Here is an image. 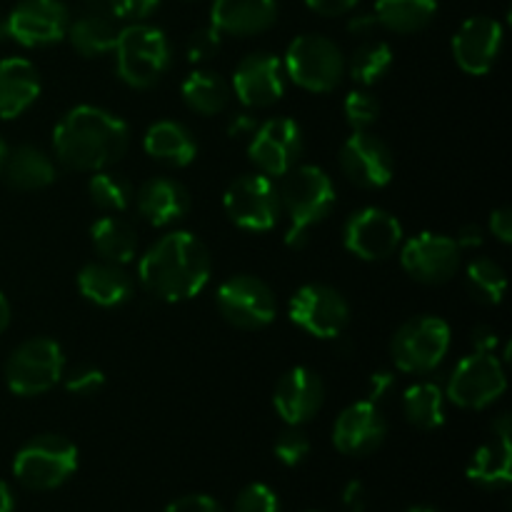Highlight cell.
Returning <instances> with one entry per match:
<instances>
[{
  "instance_id": "cell-1",
  "label": "cell",
  "mask_w": 512,
  "mask_h": 512,
  "mask_svg": "<svg viewBox=\"0 0 512 512\" xmlns=\"http://www.w3.org/2000/svg\"><path fill=\"white\" fill-rule=\"evenodd\" d=\"M128 140V125L118 115L95 105H78L55 125L53 150L65 168L98 173L123 158Z\"/></svg>"
},
{
  "instance_id": "cell-2",
  "label": "cell",
  "mask_w": 512,
  "mask_h": 512,
  "mask_svg": "<svg viewBox=\"0 0 512 512\" xmlns=\"http://www.w3.org/2000/svg\"><path fill=\"white\" fill-rule=\"evenodd\" d=\"M210 273L213 263L208 248L185 230L163 235L138 265L143 288L165 303L195 298L208 285Z\"/></svg>"
},
{
  "instance_id": "cell-3",
  "label": "cell",
  "mask_w": 512,
  "mask_h": 512,
  "mask_svg": "<svg viewBox=\"0 0 512 512\" xmlns=\"http://www.w3.org/2000/svg\"><path fill=\"white\" fill-rule=\"evenodd\" d=\"M278 193L280 208L290 218L285 243L290 248H300L308 240V230L328 218V213L333 210L335 185L330 175L318 165H300L283 175V185L278 188Z\"/></svg>"
},
{
  "instance_id": "cell-4",
  "label": "cell",
  "mask_w": 512,
  "mask_h": 512,
  "mask_svg": "<svg viewBox=\"0 0 512 512\" xmlns=\"http://www.w3.org/2000/svg\"><path fill=\"white\" fill-rule=\"evenodd\" d=\"M115 65L118 75L130 88H153L170 68V43L160 28L133 23L123 28L115 40Z\"/></svg>"
},
{
  "instance_id": "cell-5",
  "label": "cell",
  "mask_w": 512,
  "mask_h": 512,
  "mask_svg": "<svg viewBox=\"0 0 512 512\" xmlns=\"http://www.w3.org/2000/svg\"><path fill=\"white\" fill-rule=\"evenodd\" d=\"M78 470V448L63 435L28 440L13 460V473L28 490H55Z\"/></svg>"
},
{
  "instance_id": "cell-6",
  "label": "cell",
  "mask_w": 512,
  "mask_h": 512,
  "mask_svg": "<svg viewBox=\"0 0 512 512\" xmlns=\"http://www.w3.org/2000/svg\"><path fill=\"white\" fill-rule=\"evenodd\" d=\"M285 73L295 85L310 93H330L345 75L343 50L325 35L305 33L288 45L283 60Z\"/></svg>"
},
{
  "instance_id": "cell-7",
  "label": "cell",
  "mask_w": 512,
  "mask_h": 512,
  "mask_svg": "<svg viewBox=\"0 0 512 512\" xmlns=\"http://www.w3.org/2000/svg\"><path fill=\"white\" fill-rule=\"evenodd\" d=\"M65 373V355L55 340L33 338L20 343L5 363V383L20 398L48 393Z\"/></svg>"
},
{
  "instance_id": "cell-8",
  "label": "cell",
  "mask_w": 512,
  "mask_h": 512,
  "mask_svg": "<svg viewBox=\"0 0 512 512\" xmlns=\"http://www.w3.org/2000/svg\"><path fill=\"white\" fill-rule=\"evenodd\" d=\"M223 208L238 228L253 233L273 230L283 213L278 185L265 173H248L233 180L223 195Z\"/></svg>"
},
{
  "instance_id": "cell-9",
  "label": "cell",
  "mask_w": 512,
  "mask_h": 512,
  "mask_svg": "<svg viewBox=\"0 0 512 512\" xmlns=\"http://www.w3.org/2000/svg\"><path fill=\"white\" fill-rule=\"evenodd\" d=\"M448 350L450 325L433 315L408 320L393 338V360L405 373H430L443 363Z\"/></svg>"
},
{
  "instance_id": "cell-10",
  "label": "cell",
  "mask_w": 512,
  "mask_h": 512,
  "mask_svg": "<svg viewBox=\"0 0 512 512\" xmlns=\"http://www.w3.org/2000/svg\"><path fill=\"white\" fill-rule=\"evenodd\" d=\"M508 388L503 363L495 353H478L460 360L448 380V398L468 410H483Z\"/></svg>"
},
{
  "instance_id": "cell-11",
  "label": "cell",
  "mask_w": 512,
  "mask_h": 512,
  "mask_svg": "<svg viewBox=\"0 0 512 512\" xmlns=\"http://www.w3.org/2000/svg\"><path fill=\"white\" fill-rule=\"evenodd\" d=\"M68 25L70 13L60 0H20L0 30L23 48H45L60 43L68 33Z\"/></svg>"
},
{
  "instance_id": "cell-12",
  "label": "cell",
  "mask_w": 512,
  "mask_h": 512,
  "mask_svg": "<svg viewBox=\"0 0 512 512\" xmlns=\"http://www.w3.org/2000/svg\"><path fill=\"white\" fill-rule=\"evenodd\" d=\"M220 315L240 330H263L275 320L273 290L253 275L225 280L215 295Z\"/></svg>"
},
{
  "instance_id": "cell-13",
  "label": "cell",
  "mask_w": 512,
  "mask_h": 512,
  "mask_svg": "<svg viewBox=\"0 0 512 512\" xmlns=\"http://www.w3.org/2000/svg\"><path fill=\"white\" fill-rule=\"evenodd\" d=\"M290 320L313 338L333 340L348 328L350 308L328 285H303L290 300Z\"/></svg>"
},
{
  "instance_id": "cell-14",
  "label": "cell",
  "mask_w": 512,
  "mask_h": 512,
  "mask_svg": "<svg viewBox=\"0 0 512 512\" xmlns=\"http://www.w3.org/2000/svg\"><path fill=\"white\" fill-rule=\"evenodd\" d=\"M345 248L360 260H385L403 243V225L383 208H363L343 228Z\"/></svg>"
},
{
  "instance_id": "cell-15",
  "label": "cell",
  "mask_w": 512,
  "mask_h": 512,
  "mask_svg": "<svg viewBox=\"0 0 512 512\" xmlns=\"http://www.w3.org/2000/svg\"><path fill=\"white\" fill-rule=\"evenodd\" d=\"M340 168L358 188L378 190L393 180L395 160L388 145L365 130H355L340 148Z\"/></svg>"
},
{
  "instance_id": "cell-16",
  "label": "cell",
  "mask_w": 512,
  "mask_h": 512,
  "mask_svg": "<svg viewBox=\"0 0 512 512\" xmlns=\"http://www.w3.org/2000/svg\"><path fill=\"white\" fill-rule=\"evenodd\" d=\"M400 263L410 278L425 285H440L458 273L460 248L448 235L420 233L403 245Z\"/></svg>"
},
{
  "instance_id": "cell-17",
  "label": "cell",
  "mask_w": 512,
  "mask_h": 512,
  "mask_svg": "<svg viewBox=\"0 0 512 512\" xmlns=\"http://www.w3.org/2000/svg\"><path fill=\"white\" fill-rule=\"evenodd\" d=\"M248 153L260 173L285 175L303 153V130L290 118L268 120L255 128Z\"/></svg>"
},
{
  "instance_id": "cell-18",
  "label": "cell",
  "mask_w": 512,
  "mask_h": 512,
  "mask_svg": "<svg viewBox=\"0 0 512 512\" xmlns=\"http://www.w3.org/2000/svg\"><path fill=\"white\" fill-rule=\"evenodd\" d=\"M233 90L248 108H268L285 93L283 60L270 53H253L235 68Z\"/></svg>"
},
{
  "instance_id": "cell-19",
  "label": "cell",
  "mask_w": 512,
  "mask_h": 512,
  "mask_svg": "<svg viewBox=\"0 0 512 512\" xmlns=\"http://www.w3.org/2000/svg\"><path fill=\"white\" fill-rule=\"evenodd\" d=\"M385 435H388V425L380 415L378 403L360 400V403L348 405L338 415L333 428V443L343 455L363 458L383 445Z\"/></svg>"
},
{
  "instance_id": "cell-20",
  "label": "cell",
  "mask_w": 512,
  "mask_h": 512,
  "mask_svg": "<svg viewBox=\"0 0 512 512\" xmlns=\"http://www.w3.org/2000/svg\"><path fill=\"white\" fill-rule=\"evenodd\" d=\"M503 50V25L485 15L468 18L453 38V55L468 75H485Z\"/></svg>"
},
{
  "instance_id": "cell-21",
  "label": "cell",
  "mask_w": 512,
  "mask_h": 512,
  "mask_svg": "<svg viewBox=\"0 0 512 512\" xmlns=\"http://www.w3.org/2000/svg\"><path fill=\"white\" fill-rule=\"evenodd\" d=\"M325 400L323 380L310 368H293L278 380L273 403L288 425H303L320 413Z\"/></svg>"
},
{
  "instance_id": "cell-22",
  "label": "cell",
  "mask_w": 512,
  "mask_h": 512,
  "mask_svg": "<svg viewBox=\"0 0 512 512\" xmlns=\"http://www.w3.org/2000/svg\"><path fill=\"white\" fill-rule=\"evenodd\" d=\"M278 18L275 0H213L210 8V25L220 35H258L273 28Z\"/></svg>"
},
{
  "instance_id": "cell-23",
  "label": "cell",
  "mask_w": 512,
  "mask_h": 512,
  "mask_svg": "<svg viewBox=\"0 0 512 512\" xmlns=\"http://www.w3.org/2000/svg\"><path fill=\"white\" fill-rule=\"evenodd\" d=\"M40 95V75L25 58L0 60V118H18Z\"/></svg>"
},
{
  "instance_id": "cell-24",
  "label": "cell",
  "mask_w": 512,
  "mask_h": 512,
  "mask_svg": "<svg viewBox=\"0 0 512 512\" xmlns=\"http://www.w3.org/2000/svg\"><path fill=\"white\" fill-rule=\"evenodd\" d=\"M138 213L155 228L175 223L183 218L190 208L188 190L173 178H153L143 183V188L135 195Z\"/></svg>"
},
{
  "instance_id": "cell-25",
  "label": "cell",
  "mask_w": 512,
  "mask_h": 512,
  "mask_svg": "<svg viewBox=\"0 0 512 512\" xmlns=\"http://www.w3.org/2000/svg\"><path fill=\"white\" fill-rule=\"evenodd\" d=\"M78 288L90 303L100 308H115L133 295V280L125 273L123 265L105 260V263H90L80 270Z\"/></svg>"
},
{
  "instance_id": "cell-26",
  "label": "cell",
  "mask_w": 512,
  "mask_h": 512,
  "mask_svg": "<svg viewBox=\"0 0 512 512\" xmlns=\"http://www.w3.org/2000/svg\"><path fill=\"white\" fill-rule=\"evenodd\" d=\"M143 148L150 158L175 165V168H185L198 155V143L190 130L175 120H160V123L150 125L143 138Z\"/></svg>"
},
{
  "instance_id": "cell-27",
  "label": "cell",
  "mask_w": 512,
  "mask_h": 512,
  "mask_svg": "<svg viewBox=\"0 0 512 512\" xmlns=\"http://www.w3.org/2000/svg\"><path fill=\"white\" fill-rule=\"evenodd\" d=\"M10 188L15 190H43L55 183V165L43 150L33 145H20L5 155L3 173Z\"/></svg>"
},
{
  "instance_id": "cell-28",
  "label": "cell",
  "mask_w": 512,
  "mask_h": 512,
  "mask_svg": "<svg viewBox=\"0 0 512 512\" xmlns=\"http://www.w3.org/2000/svg\"><path fill=\"white\" fill-rule=\"evenodd\" d=\"M468 478L483 488H508L512 480V445L510 438H498L480 445L468 465Z\"/></svg>"
},
{
  "instance_id": "cell-29",
  "label": "cell",
  "mask_w": 512,
  "mask_h": 512,
  "mask_svg": "<svg viewBox=\"0 0 512 512\" xmlns=\"http://www.w3.org/2000/svg\"><path fill=\"white\" fill-rule=\"evenodd\" d=\"M438 13V0H378L375 20L393 33H418L428 28Z\"/></svg>"
},
{
  "instance_id": "cell-30",
  "label": "cell",
  "mask_w": 512,
  "mask_h": 512,
  "mask_svg": "<svg viewBox=\"0 0 512 512\" xmlns=\"http://www.w3.org/2000/svg\"><path fill=\"white\" fill-rule=\"evenodd\" d=\"M90 240L103 260L115 265H125L138 255V235L125 220L115 215L98 218L90 228Z\"/></svg>"
},
{
  "instance_id": "cell-31",
  "label": "cell",
  "mask_w": 512,
  "mask_h": 512,
  "mask_svg": "<svg viewBox=\"0 0 512 512\" xmlns=\"http://www.w3.org/2000/svg\"><path fill=\"white\" fill-rule=\"evenodd\" d=\"M65 35H68L70 45L85 58H98V55L110 53L115 48V40H118V30H115L113 20L105 18L98 10L73 20Z\"/></svg>"
},
{
  "instance_id": "cell-32",
  "label": "cell",
  "mask_w": 512,
  "mask_h": 512,
  "mask_svg": "<svg viewBox=\"0 0 512 512\" xmlns=\"http://www.w3.org/2000/svg\"><path fill=\"white\" fill-rule=\"evenodd\" d=\"M185 105L200 115H218L228 108L230 103V85L210 70H195L183 80Z\"/></svg>"
},
{
  "instance_id": "cell-33",
  "label": "cell",
  "mask_w": 512,
  "mask_h": 512,
  "mask_svg": "<svg viewBox=\"0 0 512 512\" xmlns=\"http://www.w3.org/2000/svg\"><path fill=\"white\" fill-rule=\"evenodd\" d=\"M405 418L420 430H438L445 423V398L440 385L418 383L403 395Z\"/></svg>"
},
{
  "instance_id": "cell-34",
  "label": "cell",
  "mask_w": 512,
  "mask_h": 512,
  "mask_svg": "<svg viewBox=\"0 0 512 512\" xmlns=\"http://www.w3.org/2000/svg\"><path fill=\"white\" fill-rule=\"evenodd\" d=\"M390 65H393V50H390V45L383 43V40H370V43H363L353 53L350 75H353L355 83L373 85L388 73Z\"/></svg>"
},
{
  "instance_id": "cell-35",
  "label": "cell",
  "mask_w": 512,
  "mask_h": 512,
  "mask_svg": "<svg viewBox=\"0 0 512 512\" xmlns=\"http://www.w3.org/2000/svg\"><path fill=\"white\" fill-rule=\"evenodd\" d=\"M468 288L475 300L485 305H498L508 290V278L503 268L488 258H478L468 265Z\"/></svg>"
},
{
  "instance_id": "cell-36",
  "label": "cell",
  "mask_w": 512,
  "mask_h": 512,
  "mask_svg": "<svg viewBox=\"0 0 512 512\" xmlns=\"http://www.w3.org/2000/svg\"><path fill=\"white\" fill-rule=\"evenodd\" d=\"M88 193L90 200H93L100 210H110V213H123V210H128L130 200H133L128 180H123L120 175L113 173H103V170H98V173L88 180Z\"/></svg>"
},
{
  "instance_id": "cell-37",
  "label": "cell",
  "mask_w": 512,
  "mask_h": 512,
  "mask_svg": "<svg viewBox=\"0 0 512 512\" xmlns=\"http://www.w3.org/2000/svg\"><path fill=\"white\" fill-rule=\"evenodd\" d=\"M345 120L353 125L355 130H365L368 125H373L380 115V103L368 93V90H353V93L345 95L343 103Z\"/></svg>"
},
{
  "instance_id": "cell-38",
  "label": "cell",
  "mask_w": 512,
  "mask_h": 512,
  "mask_svg": "<svg viewBox=\"0 0 512 512\" xmlns=\"http://www.w3.org/2000/svg\"><path fill=\"white\" fill-rule=\"evenodd\" d=\"M275 458L280 460L288 468H295V465L303 463L310 453V440L308 435L300 430V425H288V430L278 435L275 440Z\"/></svg>"
},
{
  "instance_id": "cell-39",
  "label": "cell",
  "mask_w": 512,
  "mask_h": 512,
  "mask_svg": "<svg viewBox=\"0 0 512 512\" xmlns=\"http://www.w3.org/2000/svg\"><path fill=\"white\" fill-rule=\"evenodd\" d=\"M235 512H280L278 495L263 483H253L240 490L235 500Z\"/></svg>"
},
{
  "instance_id": "cell-40",
  "label": "cell",
  "mask_w": 512,
  "mask_h": 512,
  "mask_svg": "<svg viewBox=\"0 0 512 512\" xmlns=\"http://www.w3.org/2000/svg\"><path fill=\"white\" fill-rule=\"evenodd\" d=\"M105 385L103 370L93 368V365H78V368L70 370L65 375V390L80 398H90V395L100 393V388Z\"/></svg>"
},
{
  "instance_id": "cell-41",
  "label": "cell",
  "mask_w": 512,
  "mask_h": 512,
  "mask_svg": "<svg viewBox=\"0 0 512 512\" xmlns=\"http://www.w3.org/2000/svg\"><path fill=\"white\" fill-rule=\"evenodd\" d=\"M220 45H223V35H220L213 25L195 30L193 38H190L188 43V60L190 63H205V60L218 55Z\"/></svg>"
},
{
  "instance_id": "cell-42",
  "label": "cell",
  "mask_w": 512,
  "mask_h": 512,
  "mask_svg": "<svg viewBox=\"0 0 512 512\" xmlns=\"http://www.w3.org/2000/svg\"><path fill=\"white\" fill-rule=\"evenodd\" d=\"M158 5L160 0H108V8L113 10L115 18L133 20V23H140L148 15H153Z\"/></svg>"
},
{
  "instance_id": "cell-43",
  "label": "cell",
  "mask_w": 512,
  "mask_h": 512,
  "mask_svg": "<svg viewBox=\"0 0 512 512\" xmlns=\"http://www.w3.org/2000/svg\"><path fill=\"white\" fill-rule=\"evenodd\" d=\"M163 512H223V508L208 495H183V498L173 500Z\"/></svg>"
},
{
  "instance_id": "cell-44",
  "label": "cell",
  "mask_w": 512,
  "mask_h": 512,
  "mask_svg": "<svg viewBox=\"0 0 512 512\" xmlns=\"http://www.w3.org/2000/svg\"><path fill=\"white\" fill-rule=\"evenodd\" d=\"M358 3L360 0H305V5L323 18H338V15L350 13Z\"/></svg>"
},
{
  "instance_id": "cell-45",
  "label": "cell",
  "mask_w": 512,
  "mask_h": 512,
  "mask_svg": "<svg viewBox=\"0 0 512 512\" xmlns=\"http://www.w3.org/2000/svg\"><path fill=\"white\" fill-rule=\"evenodd\" d=\"M490 230H493L495 238L500 243H510L512 240V210L510 208H498L490 215Z\"/></svg>"
},
{
  "instance_id": "cell-46",
  "label": "cell",
  "mask_w": 512,
  "mask_h": 512,
  "mask_svg": "<svg viewBox=\"0 0 512 512\" xmlns=\"http://www.w3.org/2000/svg\"><path fill=\"white\" fill-rule=\"evenodd\" d=\"M365 500H368V493H365L363 483L358 480H350L343 490V505L350 512H363L365 510Z\"/></svg>"
},
{
  "instance_id": "cell-47",
  "label": "cell",
  "mask_w": 512,
  "mask_h": 512,
  "mask_svg": "<svg viewBox=\"0 0 512 512\" xmlns=\"http://www.w3.org/2000/svg\"><path fill=\"white\" fill-rule=\"evenodd\" d=\"M393 385H395L393 373H388V370H380V373H375L373 378H370V383H368V400H370V403H378V400L383 398V395L388 393Z\"/></svg>"
},
{
  "instance_id": "cell-48",
  "label": "cell",
  "mask_w": 512,
  "mask_h": 512,
  "mask_svg": "<svg viewBox=\"0 0 512 512\" xmlns=\"http://www.w3.org/2000/svg\"><path fill=\"white\" fill-rule=\"evenodd\" d=\"M473 345L478 353H495L498 348V335L493 328H478L473 333Z\"/></svg>"
},
{
  "instance_id": "cell-49",
  "label": "cell",
  "mask_w": 512,
  "mask_h": 512,
  "mask_svg": "<svg viewBox=\"0 0 512 512\" xmlns=\"http://www.w3.org/2000/svg\"><path fill=\"white\" fill-rule=\"evenodd\" d=\"M483 240H485V235L478 225H465V228L460 230V235L455 243H458V248H480V245H483Z\"/></svg>"
},
{
  "instance_id": "cell-50",
  "label": "cell",
  "mask_w": 512,
  "mask_h": 512,
  "mask_svg": "<svg viewBox=\"0 0 512 512\" xmlns=\"http://www.w3.org/2000/svg\"><path fill=\"white\" fill-rule=\"evenodd\" d=\"M255 128H258V123H255V118H250V115H235L233 123L228 125V133L235 135V138H240V135H253Z\"/></svg>"
},
{
  "instance_id": "cell-51",
  "label": "cell",
  "mask_w": 512,
  "mask_h": 512,
  "mask_svg": "<svg viewBox=\"0 0 512 512\" xmlns=\"http://www.w3.org/2000/svg\"><path fill=\"white\" fill-rule=\"evenodd\" d=\"M378 25V20H375V15L365 13V15H353V20L348 23V30L350 33H360V35H368L370 30Z\"/></svg>"
},
{
  "instance_id": "cell-52",
  "label": "cell",
  "mask_w": 512,
  "mask_h": 512,
  "mask_svg": "<svg viewBox=\"0 0 512 512\" xmlns=\"http://www.w3.org/2000/svg\"><path fill=\"white\" fill-rule=\"evenodd\" d=\"M510 433H512V420L508 413H503L493 423V435H498V438H510Z\"/></svg>"
},
{
  "instance_id": "cell-53",
  "label": "cell",
  "mask_w": 512,
  "mask_h": 512,
  "mask_svg": "<svg viewBox=\"0 0 512 512\" xmlns=\"http://www.w3.org/2000/svg\"><path fill=\"white\" fill-rule=\"evenodd\" d=\"M13 508H15L13 493H10L8 483H3V480H0V512H13Z\"/></svg>"
},
{
  "instance_id": "cell-54",
  "label": "cell",
  "mask_w": 512,
  "mask_h": 512,
  "mask_svg": "<svg viewBox=\"0 0 512 512\" xmlns=\"http://www.w3.org/2000/svg\"><path fill=\"white\" fill-rule=\"evenodd\" d=\"M8 325H10V303H8V298L0 293V335L8 330Z\"/></svg>"
},
{
  "instance_id": "cell-55",
  "label": "cell",
  "mask_w": 512,
  "mask_h": 512,
  "mask_svg": "<svg viewBox=\"0 0 512 512\" xmlns=\"http://www.w3.org/2000/svg\"><path fill=\"white\" fill-rule=\"evenodd\" d=\"M5 155H8V148H5L3 138H0V173H3V163H5Z\"/></svg>"
},
{
  "instance_id": "cell-56",
  "label": "cell",
  "mask_w": 512,
  "mask_h": 512,
  "mask_svg": "<svg viewBox=\"0 0 512 512\" xmlns=\"http://www.w3.org/2000/svg\"><path fill=\"white\" fill-rule=\"evenodd\" d=\"M405 512H438V510L428 508V505H413V508H408Z\"/></svg>"
},
{
  "instance_id": "cell-57",
  "label": "cell",
  "mask_w": 512,
  "mask_h": 512,
  "mask_svg": "<svg viewBox=\"0 0 512 512\" xmlns=\"http://www.w3.org/2000/svg\"><path fill=\"white\" fill-rule=\"evenodd\" d=\"M303 512H318V510H303Z\"/></svg>"
}]
</instances>
